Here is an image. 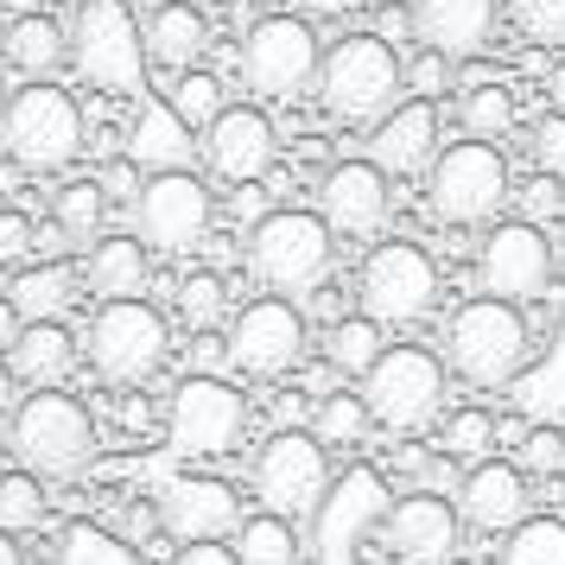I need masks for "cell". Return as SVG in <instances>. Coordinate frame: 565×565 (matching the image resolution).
<instances>
[{"instance_id":"6da1fadb","label":"cell","mask_w":565,"mask_h":565,"mask_svg":"<svg viewBox=\"0 0 565 565\" xmlns=\"http://www.w3.org/2000/svg\"><path fill=\"white\" fill-rule=\"evenodd\" d=\"M7 451H13V470L39 483H77L96 458V413L64 387L26 394L7 419Z\"/></svg>"},{"instance_id":"7a4b0ae2","label":"cell","mask_w":565,"mask_h":565,"mask_svg":"<svg viewBox=\"0 0 565 565\" xmlns=\"http://www.w3.org/2000/svg\"><path fill=\"white\" fill-rule=\"evenodd\" d=\"M534 324L521 318V306H502V299H463L451 318H445V369L470 387H509L514 375L534 369Z\"/></svg>"},{"instance_id":"3957f363","label":"cell","mask_w":565,"mask_h":565,"mask_svg":"<svg viewBox=\"0 0 565 565\" xmlns=\"http://www.w3.org/2000/svg\"><path fill=\"white\" fill-rule=\"evenodd\" d=\"M401 89H407V64L394 57L382 32H350L324 52V71H318V103L337 128H382L387 115L401 108Z\"/></svg>"},{"instance_id":"277c9868","label":"cell","mask_w":565,"mask_h":565,"mask_svg":"<svg viewBox=\"0 0 565 565\" xmlns=\"http://www.w3.org/2000/svg\"><path fill=\"white\" fill-rule=\"evenodd\" d=\"M445 387H451L445 356L419 350V343H387V356L356 382V394L382 433L419 438L433 426H445Z\"/></svg>"},{"instance_id":"5b68a950","label":"cell","mask_w":565,"mask_h":565,"mask_svg":"<svg viewBox=\"0 0 565 565\" xmlns=\"http://www.w3.org/2000/svg\"><path fill=\"white\" fill-rule=\"evenodd\" d=\"M337 235L324 230L318 210H267L248 230V274H255L274 299H311L331 280Z\"/></svg>"},{"instance_id":"8992f818","label":"cell","mask_w":565,"mask_h":565,"mask_svg":"<svg viewBox=\"0 0 565 565\" xmlns=\"http://www.w3.org/2000/svg\"><path fill=\"white\" fill-rule=\"evenodd\" d=\"M0 147L13 153L20 172L52 179L64 166H77L83 153V108L71 89L57 83H26L7 96V121H0Z\"/></svg>"},{"instance_id":"52a82bcc","label":"cell","mask_w":565,"mask_h":565,"mask_svg":"<svg viewBox=\"0 0 565 565\" xmlns=\"http://www.w3.org/2000/svg\"><path fill=\"white\" fill-rule=\"evenodd\" d=\"M172 356V324L166 311L147 299H121V306H96L89 331H83V362L96 369L108 387H140L153 382Z\"/></svg>"},{"instance_id":"ba28073f","label":"cell","mask_w":565,"mask_h":565,"mask_svg":"<svg viewBox=\"0 0 565 565\" xmlns=\"http://www.w3.org/2000/svg\"><path fill=\"white\" fill-rule=\"evenodd\" d=\"M71 64L103 96H140L147 89V32L128 13V0H77Z\"/></svg>"},{"instance_id":"9c48e42d","label":"cell","mask_w":565,"mask_h":565,"mask_svg":"<svg viewBox=\"0 0 565 565\" xmlns=\"http://www.w3.org/2000/svg\"><path fill=\"white\" fill-rule=\"evenodd\" d=\"M426 204L445 230H495L509 204V159L489 140H451L426 172Z\"/></svg>"},{"instance_id":"30bf717a","label":"cell","mask_w":565,"mask_h":565,"mask_svg":"<svg viewBox=\"0 0 565 565\" xmlns=\"http://www.w3.org/2000/svg\"><path fill=\"white\" fill-rule=\"evenodd\" d=\"M242 83L255 89L260 103H292L318 89V71H324V45L311 32L306 13H267L242 32V57H235Z\"/></svg>"},{"instance_id":"8fae6325","label":"cell","mask_w":565,"mask_h":565,"mask_svg":"<svg viewBox=\"0 0 565 565\" xmlns=\"http://www.w3.org/2000/svg\"><path fill=\"white\" fill-rule=\"evenodd\" d=\"M248 489L267 514L306 521V514H318L324 489H331V458L306 426H280V433L260 438L255 463H248Z\"/></svg>"},{"instance_id":"7c38bea8","label":"cell","mask_w":565,"mask_h":565,"mask_svg":"<svg viewBox=\"0 0 565 565\" xmlns=\"http://www.w3.org/2000/svg\"><path fill=\"white\" fill-rule=\"evenodd\" d=\"M356 306L375 324H419L438 306V260L419 242H375L356 274Z\"/></svg>"},{"instance_id":"4fadbf2b","label":"cell","mask_w":565,"mask_h":565,"mask_svg":"<svg viewBox=\"0 0 565 565\" xmlns=\"http://www.w3.org/2000/svg\"><path fill=\"white\" fill-rule=\"evenodd\" d=\"M216 223V198L198 172H153L140 204H134V235L147 242V255H191L204 248Z\"/></svg>"},{"instance_id":"5bb4252c","label":"cell","mask_w":565,"mask_h":565,"mask_svg":"<svg viewBox=\"0 0 565 565\" xmlns=\"http://www.w3.org/2000/svg\"><path fill=\"white\" fill-rule=\"evenodd\" d=\"M230 362L248 382H286L306 362V311L292 299H248L230 318Z\"/></svg>"},{"instance_id":"9a60e30c","label":"cell","mask_w":565,"mask_h":565,"mask_svg":"<svg viewBox=\"0 0 565 565\" xmlns=\"http://www.w3.org/2000/svg\"><path fill=\"white\" fill-rule=\"evenodd\" d=\"M458 546H463V521L433 489L401 495L375 521V559L382 565H458Z\"/></svg>"},{"instance_id":"2e32d148","label":"cell","mask_w":565,"mask_h":565,"mask_svg":"<svg viewBox=\"0 0 565 565\" xmlns=\"http://www.w3.org/2000/svg\"><path fill=\"white\" fill-rule=\"evenodd\" d=\"M248 433V401L216 375H184L172 394V451L179 458H223Z\"/></svg>"},{"instance_id":"e0dca14e","label":"cell","mask_w":565,"mask_h":565,"mask_svg":"<svg viewBox=\"0 0 565 565\" xmlns=\"http://www.w3.org/2000/svg\"><path fill=\"white\" fill-rule=\"evenodd\" d=\"M477 280H483V292L502 299V306L540 299V292L553 286V242H546V230L521 223V216L495 223V230L483 235V248H477Z\"/></svg>"},{"instance_id":"ac0fdd59","label":"cell","mask_w":565,"mask_h":565,"mask_svg":"<svg viewBox=\"0 0 565 565\" xmlns=\"http://www.w3.org/2000/svg\"><path fill=\"white\" fill-rule=\"evenodd\" d=\"M198 153H204V166L223 184H242V191H248V184H260L267 172H274V159H280V128H274V115H267V108L230 103L204 128Z\"/></svg>"},{"instance_id":"d6986e66","label":"cell","mask_w":565,"mask_h":565,"mask_svg":"<svg viewBox=\"0 0 565 565\" xmlns=\"http://www.w3.org/2000/svg\"><path fill=\"white\" fill-rule=\"evenodd\" d=\"M387 210H394V191H387V172L375 159H331L324 166V179H318V216H324L331 235L369 242V235L387 230Z\"/></svg>"},{"instance_id":"ffe728a7","label":"cell","mask_w":565,"mask_h":565,"mask_svg":"<svg viewBox=\"0 0 565 565\" xmlns=\"http://www.w3.org/2000/svg\"><path fill=\"white\" fill-rule=\"evenodd\" d=\"M451 509H458L463 534H483V540H509L527 514H534V483H527V470L514 458H489V463H470L463 470L458 495H451Z\"/></svg>"},{"instance_id":"44dd1931","label":"cell","mask_w":565,"mask_h":565,"mask_svg":"<svg viewBox=\"0 0 565 565\" xmlns=\"http://www.w3.org/2000/svg\"><path fill=\"white\" fill-rule=\"evenodd\" d=\"M495 0H413L407 26L426 52H445L451 64L463 57H483L495 45Z\"/></svg>"},{"instance_id":"7402d4cb","label":"cell","mask_w":565,"mask_h":565,"mask_svg":"<svg viewBox=\"0 0 565 565\" xmlns=\"http://www.w3.org/2000/svg\"><path fill=\"white\" fill-rule=\"evenodd\" d=\"M159 527L179 540V546H198V540H230L235 527H242L235 489L216 483V477H179V483L159 495Z\"/></svg>"},{"instance_id":"603a6c76","label":"cell","mask_w":565,"mask_h":565,"mask_svg":"<svg viewBox=\"0 0 565 565\" xmlns=\"http://www.w3.org/2000/svg\"><path fill=\"white\" fill-rule=\"evenodd\" d=\"M438 153H445L438 147V108L419 103V96H407L382 128H369V159L382 166L387 179H426Z\"/></svg>"},{"instance_id":"cb8c5ba5","label":"cell","mask_w":565,"mask_h":565,"mask_svg":"<svg viewBox=\"0 0 565 565\" xmlns=\"http://www.w3.org/2000/svg\"><path fill=\"white\" fill-rule=\"evenodd\" d=\"M77 362H83V337L71 331V324H26V331H20V343L7 350V369L20 375V387H26V394L64 387L71 375H77Z\"/></svg>"},{"instance_id":"d4e9b609","label":"cell","mask_w":565,"mask_h":565,"mask_svg":"<svg viewBox=\"0 0 565 565\" xmlns=\"http://www.w3.org/2000/svg\"><path fill=\"white\" fill-rule=\"evenodd\" d=\"M147 280H153V255H147L140 235H103V242L83 255V286H89L103 306L147 299Z\"/></svg>"},{"instance_id":"484cf974","label":"cell","mask_w":565,"mask_h":565,"mask_svg":"<svg viewBox=\"0 0 565 565\" xmlns=\"http://www.w3.org/2000/svg\"><path fill=\"white\" fill-rule=\"evenodd\" d=\"M147 64H159V71H198L210 52V20L191 7V0H159L153 13H147Z\"/></svg>"},{"instance_id":"4316f807","label":"cell","mask_w":565,"mask_h":565,"mask_svg":"<svg viewBox=\"0 0 565 565\" xmlns=\"http://www.w3.org/2000/svg\"><path fill=\"white\" fill-rule=\"evenodd\" d=\"M191 147H198V140H191V128L172 115V103H140L134 134H128V159L147 166V179H153V172H191V166H184Z\"/></svg>"},{"instance_id":"83f0119b","label":"cell","mask_w":565,"mask_h":565,"mask_svg":"<svg viewBox=\"0 0 565 565\" xmlns=\"http://www.w3.org/2000/svg\"><path fill=\"white\" fill-rule=\"evenodd\" d=\"M77 286H83V274H71L64 260H32V267L13 274L7 306L20 311L26 324H64V311L77 306Z\"/></svg>"},{"instance_id":"f1b7e54d","label":"cell","mask_w":565,"mask_h":565,"mask_svg":"<svg viewBox=\"0 0 565 565\" xmlns=\"http://www.w3.org/2000/svg\"><path fill=\"white\" fill-rule=\"evenodd\" d=\"M7 57L26 83H52L71 64V26H57L52 13H26L7 26Z\"/></svg>"},{"instance_id":"f546056e","label":"cell","mask_w":565,"mask_h":565,"mask_svg":"<svg viewBox=\"0 0 565 565\" xmlns=\"http://www.w3.org/2000/svg\"><path fill=\"white\" fill-rule=\"evenodd\" d=\"M103 216H108V198H103V184L96 179H71V184H57V198H52V230L64 235V248H96L103 242Z\"/></svg>"},{"instance_id":"4dcf8cb0","label":"cell","mask_w":565,"mask_h":565,"mask_svg":"<svg viewBox=\"0 0 565 565\" xmlns=\"http://www.w3.org/2000/svg\"><path fill=\"white\" fill-rule=\"evenodd\" d=\"M382 356H387V337H382V324H375V318H362V311L337 318L331 331H324V362H331V375L362 382Z\"/></svg>"},{"instance_id":"1f68e13d","label":"cell","mask_w":565,"mask_h":565,"mask_svg":"<svg viewBox=\"0 0 565 565\" xmlns=\"http://www.w3.org/2000/svg\"><path fill=\"white\" fill-rule=\"evenodd\" d=\"M235 559L242 565H306V546H299V521H280V514H248L235 527Z\"/></svg>"},{"instance_id":"d6a6232c","label":"cell","mask_w":565,"mask_h":565,"mask_svg":"<svg viewBox=\"0 0 565 565\" xmlns=\"http://www.w3.org/2000/svg\"><path fill=\"white\" fill-rule=\"evenodd\" d=\"M489 565H565V521L559 514H527L509 540H495Z\"/></svg>"},{"instance_id":"836d02e7","label":"cell","mask_w":565,"mask_h":565,"mask_svg":"<svg viewBox=\"0 0 565 565\" xmlns=\"http://www.w3.org/2000/svg\"><path fill=\"white\" fill-rule=\"evenodd\" d=\"M369 407H362L356 387H337V394H318L311 401V438L324 445V451H337V445H362L369 438Z\"/></svg>"},{"instance_id":"e575fe53","label":"cell","mask_w":565,"mask_h":565,"mask_svg":"<svg viewBox=\"0 0 565 565\" xmlns=\"http://www.w3.org/2000/svg\"><path fill=\"white\" fill-rule=\"evenodd\" d=\"M458 128L463 140H502V134L514 128V89L509 83H470L458 96Z\"/></svg>"},{"instance_id":"d590c367","label":"cell","mask_w":565,"mask_h":565,"mask_svg":"<svg viewBox=\"0 0 565 565\" xmlns=\"http://www.w3.org/2000/svg\"><path fill=\"white\" fill-rule=\"evenodd\" d=\"M172 306H179V318L191 324V337L198 331H216L223 324V311H230V280L223 274H184L179 292H172Z\"/></svg>"},{"instance_id":"8d00e7d4","label":"cell","mask_w":565,"mask_h":565,"mask_svg":"<svg viewBox=\"0 0 565 565\" xmlns=\"http://www.w3.org/2000/svg\"><path fill=\"white\" fill-rule=\"evenodd\" d=\"M166 103H172V115H179L191 134H204L210 121L230 108V96H223V83L210 77V71H184V77L172 83V96H166Z\"/></svg>"},{"instance_id":"74e56055","label":"cell","mask_w":565,"mask_h":565,"mask_svg":"<svg viewBox=\"0 0 565 565\" xmlns=\"http://www.w3.org/2000/svg\"><path fill=\"white\" fill-rule=\"evenodd\" d=\"M495 419L483 407H458L445 413V458H463V463H489L495 458Z\"/></svg>"},{"instance_id":"f35d334b","label":"cell","mask_w":565,"mask_h":565,"mask_svg":"<svg viewBox=\"0 0 565 565\" xmlns=\"http://www.w3.org/2000/svg\"><path fill=\"white\" fill-rule=\"evenodd\" d=\"M45 521V483L39 477H26V470H7L0 477V534H26V527H39Z\"/></svg>"},{"instance_id":"ab89813d","label":"cell","mask_w":565,"mask_h":565,"mask_svg":"<svg viewBox=\"0 0 565 565\" xmlns=\"http://www.w3.org/2000/svg\"><path fill=\"white\" fill-rule=\"evenodd\" d=\"M509 20L534 45H565V0H509Z\"/></svg>"},{"instance_id":"60d3db41","label":"cell","mask_w":565,"mask_h":565,"mask_svg":"<svg viewBox=\"0 0 565 565\" xmlns=\"http://www.w3.org/2000/svg\"><path fill=\"white\" fill-rule=\"evenodd\" d=\"M32 255H39V223L26 210L0 204V267H32Z\"/></svg>"},{"instance_id":"b9f144b4","label":"cell","mask_w":565,"mask_h":565,"mask_svg":"<svg viewBox=\"0 0 565 565\" xmlns=\"http://www.w3.org/2000/svg\"><path fill=\"white\" fill-rule=\"evenodd\" d=\"M514 463H521L527 477H559V470H565V433H559V426H534V433L521 438Z\"/></svg>"},{"instance_id":"7bdbcfd3","label":"cell","mask_w":565,"mask_h":565,"mask_svg":"<svg viewBox=\"0 0 565 565\" xmlns=\"http://www.w3.org/2000/svg\"><path fill=\"white\" fill-rule=\"evenodd\" d=\"M451 83H458V64H451L445 52H426V45H419V57L407 64V89L413 96H419V103H438Z\"/></svg>"},{"instance_id":"ee69618b","label":"cell","mask_w":565,"mask_h":565,"mask_svg":"<svg viewBox=\"0 0 565 565\" xmlns=\"http://www.w3.org/2000/svg\"><path fill=\"white\" fill-rule=\"evenodd\" d=\"M514 204H521V223H534L540 230V223H553V216L565 210V184L540 172V179H527L521 191H514Z\"/></svg>"},{"instance_id":"f6af8a7d","label":"cell","mask_w":565,"mask_h":565,"mask_svg":"<svg viewBox=\"0 0 565 565\" xmlns=\"http://www.w3.org/2000/svg\"><path fill=\"white\" fill-rule=\"evenodd\" d=\"M96 184H103V198H108V204H140V191H147V179H140V166H134V159L128 153H115V159H108V166H103V172H96Z\"/></svg>"},{"instance_id":"bcb514c9","label":"cell","mask_w":565,"mask_h":565,"mask_svg":"<svg viewBox=\"0 0 565 565\" xmlns=\"http://www.w3.org/2000/svg\"><path fill=\"white\" fill-rule=\"evenodd\" d=\"M534 166L546 172V179L565 184V115H546L534 128Z\"/></svg>"},{"instance_id":"7dc6e473","label":"cell","mask_w":565,"mask_h":565,"mask_svg":"<svg viewBox=\"0 0 565 565\" xmlns=\"http://www.w3.org/2000/svg\"><path fill=\"white\" fill-rule=\"evenodd\" d=\"M223 369H235L230 362V331H198L191 337V375H216V382H223Z\"/></svg>"},{"instance_id":"c3c4849f","label":"cell","mask_w":565,"mask_h":565,"mask_svg":"<svg viewBox=\"0 0 565 565\" xmlns=\"http://www.w3.org/2000/svg\"><path fill=\"white\" fill-rule=\"evenodd\" d=\"M166 565H242V559H235L230 540H198V546H179Z\"/></svg>"},{"instance_id":"681fc988","label":"cell","mask_w":565,"mask_h":565,"mask_svg":"<svg viewBox=\"0 0 565 565\" xmlns=\"http://www.w3.org/2000/svg\"><path fill=\"white\" fill-rule=\"evenodd\" d=\"M20 331H26V318H20V311H13L7 299H0V356H7L13 343H20Z\"/></svg>"},{"instance_id":"f907efd6","label":"cell","mask_w":565,"mask_h":565,"mask_svg":"<svg viewBox=\"0 0 565 565\" xmlns=\"http://www.w3.org/2000/svg\"><path fill=\"white\" fill-rule=\"evenodd\" d=\"M20 401H26V394H20V375L0 362V419H13V407H20Z\"/></svg>"},{"instance_id":"816d5d0a","label":"cell","mask_w":565,"mask_h":565,"mask_svg":"<svg viewBox=\"0 0 565 565\" xmlns=\"http://www.w3.org/2000/svg\"><path fill=\"white\" fill-rule=\"evenodd\" d=\"M546 103H553V115H565V57L546 64Z\"/></svg>"},{"instance_id":"f5cc1de1","label":"cell","mask_w":565,"mask_h":565,"mask_svg":"<svg viewBox=\"0 0 565 565\" xmlns=\"http://www.w3.org/2000/svg\"><path fill=\"white\" fill-rule=\"evenodd\" d=\"M299 7H306V20H343L356 0H299Z\"/></svg>"},{"instance_id":"db71d44e","label":"cell","mask_w":565,"mask_h":565,"mask_svg":"<svg viewBox=\"0 0 565 565\" xmlns=\"http://www.w3.org/2000/svg\"><path fill=\"white\" fill-rule=\"evenodd\" d=\"M0 13H13V20H26V13H45V0H0Z\"/></svg>"},{"instance_id":"11a10c76","label":"cell","mask_w":565,"mask_h":565,"mask_svg":"<svg viewBox=\"0 0 565 565\" xmlns=\"http://www.w3.org/2000/svg\"><path fill=\"white\" fill-rule=\"evenodd\" d=\"M0 565H26V553H20V540L0 534Z\"/></svg>"},{"instance_id":"9f6ffc18","label":"cell","mask_w":565,"mask_h":565,"mask_svg":"<svg viewBox=\"0 0 565 565\" xmlns=\"http://www.w3.org/2000/svg\"><path fill=\"white\" fill-rule=\"evenodd\" d=\"M0 121H7V83H0Z\"/></svg>"},{"instance_id":"6f0895ef","label":"cell","mask_w":565,"mask_h":565,"mask_svg":"<svg viewBox=\"0 0 565 565\" xmlns=\"http://www.w3.org/2000/svg\"><path fill=\"white\" fill-rule=\"evenodd\" d=\"M0 57H7V26H0Z\"/></svg>"}]
</instances>
